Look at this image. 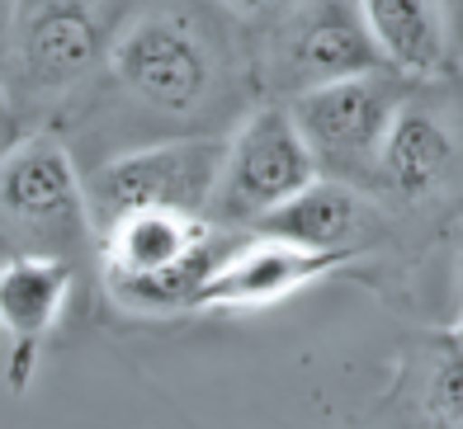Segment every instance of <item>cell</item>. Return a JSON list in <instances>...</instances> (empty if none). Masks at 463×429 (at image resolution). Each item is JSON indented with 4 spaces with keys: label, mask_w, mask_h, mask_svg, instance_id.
I'll use <instances>...</instances> for the list:
<instances>
[{
    "label": "cell",
    "mask_w": 463,
    "mask_h": 429,
    "mask_svg": "<svg viewBox=\"0 0 463 429\" xmlns=\"http://www.w3.org/2000/svg\"><path fill=\"white\" fill-rule=\"evenodd\" d=\"M71 293V260L57 255H10L0 260V331L10 335V382L24 387L38 345L57 326Z\"/></svg>",
    "instance_id": "obj_12"
},
{
    "label": "cell",
    "mask_w": 463,
    "mask_h": 429,
    "mask_svg": "<svg viewBox=\"0 0 463 429\" xmlns=\"http://www.w3.org/2000/svg\"><path fill=\"white\" fill-rule=\"evenodd\" d=\"M218 5L237 19V24H265V19H275L279 10H288L293 0H218Z\"/></svg>",
    "instance_id": "obj_15"
},
{
    "label": "cell",
    "mask_w": 463,
    "mask_h": 429,
    "mask_svg": "<svg viewBox=\"0 0 463 429\" xmlns=\"http://www.w3.org/2000/svg\"><path fill=\"white\" fill-rule=\"evenodd\" d=\"M227 10L218 0H142L123 24L104 76L152 118H194L227 104L241 85Z\"/></svg>",
    "instance_id": "obj_1"
},
{
    "label": "cell",
    "mask_w": 463,
    "mask_h": 429,
    "mask_svg": "<svg viewBox=\"0 0 463 429\" xmlns=\"http://www.w3.org/2000/svg\"><path fill=\"white\" fill-rule=\"evenodd\" d=\"M222 152L227 137L189 133L152 146H133V152H118L104 165H95V175L86 180V208L95 236L137 208H175L203 218L208 194H213L222 170Z\"/></svg>",
    "instance_id": "obj_7"
},
{
    "label": "cell",
    "mask_w": 463,
    "mask_h": 429,
    "mask_svg": "<svg viewBox=\"0 0 463 429\" xmlns=\"http://www.w3.org/2000/svg\"><path fill=\"white\" fill-rule=\"evenodd\" d=\"M312 180H317V161H312L288 104H265V109L246 114L241 127L227 137L222 170L203 218L227 231H250L265 212L288 203Z\"/></svg>",
    "instance_id": "obj_6"
},
{
    "label": "cell",
    "mask_w": 463,
    "mask_h": 429,
    "mask_svg": "<svg viewBox=\"0 0 463 429\" xmlns=\"http://www.w3.org/2000/svg\"><path fill=\"white\" fill-rule=\"evenodd\" d=\"M411 85L416 80L402 71L373 67V71L312 85V90L284 99L312 161H317V175L345 180L354 189H373L378 156H383L392 118L407 104Z\"/></svg>",
    "instance_id": "obj_3"
},
{
    "label": "cell",
    "mask_w": 463,
    "mask_h": 429,
    "mask_svg": "<svg viewBox=\"0 0 463 429\" xmlns=\"http://www.w3.org/2000/svg\"><path fill=\"white\" fill-rule=\"evenodd\" d=\"M360 14L392 71L411 80L454 76L463 52V0H360Z\"/></svg>",
    "instance_id": "obj_11"
},
{
    "label": "cell",
    "mask_w": 463,
    "mask_h": 429,
    "mask_svg": "<svg viewBox=\"0 0 463 429\" xmlns=\"http://www.w3.org/2000/svg\"><path fill=\"white\" fill-rule=\"evenodd\" d=\"M142 0H14L5 76L29 99H67L109 67V52Z\"/></svg>",
    "instance_id": "obj_2"
},
{
    "label": "cell",
    "mask_w": 463,
    "mask_h": 429,
    "mask_svg": "<svg viewBox=\"0 0 463 429\" xmlns=\"http://www.w3.org/2000/svg\"><path fill=\"white\" fill-rule=\"evenodd\" d=\"M10 10H14V0H0V24H10Z\"/></svg>",
    "instance_id": "obj_16"
},
{
    "label": "cell",
    "mask_w": 463,
    "mask_h": 429,
    "mask_svg": "<svg viewBox=\"0 0 463 429\" xmlns=\"http://www.w3.org/2000/svg\"><path fill=\"white\" fill-rule=\"evenodd\" d=\"M439 80L411 85L378 156L373 189H388L397 203H439L463 189V95Z\"/></svg>",
    "instance_id": "obj_8"
},
{
    "label": "cell",
    "mask_w": 463,
    "mask_h": 429,
    "mask_svg": "<svg viewBox=\"0 0 463 429\" xmlns=\"http://www.w3.org/2000/svg\"><path fill=\"white\" fill-rule=\"evenodd\" d=\"M420 411L435 424H463V345L454 335H445L430 354Z\"/></svg>",
    "instance_id": "obj_14"
},
{
    "label": "cell",
    "mask_w": 463,
    "mask_h": 429,
    "mask_svg": "<svg viewBox=\"0 0 463 429\" xmlns=\"http://www.w3.org/2000/svg\"><path fill=\"white\" fill-rule=\"evenodd\" d=\"M449 335H454V340H458V345H463V321H458V326H454Z\"/></svg>",
    "instance_id": "obj_17"
},
{
    "label": "cell",
    "mask_w": 463,
    "mask_h": 429,
    "mask_svg": "<svg viewBox=\"0 0 463 429\" xmlns=\"http://www.w3.org/2000/svg\"><path fill=\"white\" fill-rule=\"evenodd\" d=\"M364 227H373V208L364 199V189L317 175L288 203L265 212L250 231L279 236V241H293V246H312V250H350L354 255L364 246Z\"/></svg>",
    "instance_id": "obj_13"
},
{
    "label": "cell",
    "mask_w": 463,
    "mask_h": 429,
    "mask_svg": "<svg viewBox=\"0 0 463 429\" xmlns=\"http://www.w3.org/2000/svg\"><path fill=\"white\" fill-rule=\"evenodd\" d=\"M256 29L260 42L250 76H256V90L279 99H293L341 76L388 67L360 14V0H293L288 10Z\"/></svg>",
    "instance_id": "obj_4"
},
{
    "label": "cell",
    "mask_w": 463,
    "mask_h": 429,
    "mask_svg": "<svg viewBox=\"0 0 463 429\" xmlns=\"http://www.w3.org/2000/svg\"><path fill=\"white\" fill-rule=\"evenodd\" d=\"M345 260H354L350 250H312V246H293L279 241V236L250 231L246 241H232L222 260L208 269L194 307H269Z\"/></svg>",
    "instance_id": "obj_9"
},
{
    "label": "cell",
    "mask_w": 463,
    "mask_h": 429,
    "mask_svg": "<svg viewBox=\"0 0 463 429\" xmlns=\"http://www.w3.org/2000/svg\"><path fill=\"white\" fill-rule=\"evenodd\" d=\"M95 241L104 255V278H146V274H171L189 260H199V255L227 246L232 231L213 227L199 212L137 208L109 222Z\"/></svg>",
    "instance_id": "obj_10"
},
{
    "label": "cell",
    "mask_w": 463,
    "mask_h": 429,
    "mask_svg": "<svg viewBox=\"0 0 463 429\" xmlns=\"http://www.w3.org/2000/svg\"><path fill=\"white\" fill-rule=\"evenodd\" d=\"M0 236L14 255L76 260L95 241L86 180L71 152L48 133L5 146L0 156Z\"/></svg>",
    "instance_id": "obj_5"
}]
</instances>
